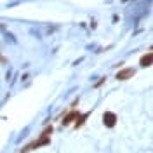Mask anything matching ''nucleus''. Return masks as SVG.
<instances>
[{
	"label": "nucleus",
	"instance_id": "6",
	"mask_svg": "<svg viewBox=\"0 0 153 153\" xmlns=\"http://www.w3.org/2000/svg\"><path fill=\"white\" fill-rule=\"evenodd\" d=\"M87 117H89V113H85V115H78V117H76V120H78V122H75V127H76V129L84 125V122H85Z\"/></svg>",
	"mask_w": 153,
	"mask_h": 153
},
{
	"label": "nucleus",
	"instance_id": "2",
	"mask_svg": "<svg viewBox=\"0 0 153 153\" xmlns=\"http://www.w3.org/2000/svg\"><path fill=\"white\" fill-rule=\"evenodd\" d=\"M134 75H136V71L132 68H124L117 73V80H127V78H132Z\"/></svg>",
	"mask_w": 153,
	"mask_h": 153
},
{
	"label": "nucleus",
	"instance_id": "3",
	"mask_svg": "<svg viewBox=\"0 0 153 153\" xmlns=\"http://www.w3.org/2000/svg\"><path fill=\"white\" fill-rule=\"evenodd\" d=\"M42 144H49V136H42L38 141H35V143H31L30 146H26L25 150H33V148H38V146H42Z\"/></svg>",
	"mask_w": 153,
	"mask_h": 153
},
{
	"label": "nucleus",
	"instance_id": "5",
	"mask_svg": "<svg viewBox=\"0 0 153 153\" xmlns=\"http://www.w3.org/2000/svg\"><path fill=\"white\" fill-rule=\"evenodd\" d=\"M76 117H78V113L76 111H70V113L65 117V120H63V125H70L73 120H76Z\"/></svg>",
	"mask_w": 153,
	"mask_h": 153
},
{
	"label": "nucleus",
	"instance_id": "1",
	"mask_svg": "<svg viewBox=\"0 0 153 153\" xmlns=\"http://www.w3.org/2000/svg\"><path fill=\"white\" fill-rule=\"evenodd\" d=\"M103 124L106 125V127H115V124H117V115L113 113V111H106L105 115H103Z\"/></svg>",
	"mask_w": 153,
	"mask_h": 153
},
{
	"label": "nucleus",
	"instance_id": "4",
	"mask_svg": "<svg viewBox=\"0 0 153 153\" xmlns=\"http://www.w3.org/2000/svg\"><path fill=\"white\" fill-rule=\"evenodd\" d=\"M152 61H153V54H152V52H148V54H144V56L141 57L139 65H141L143 68H146V66H152Z\"/></svg>",
	"mask_w": 153,
	"mask_h": 153
}]
</instances>
